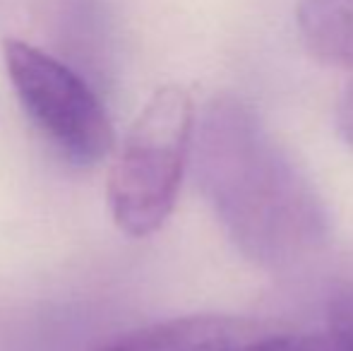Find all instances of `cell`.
<instances>
[{"label":"cell","instance_id":"obj_1","mask_svg":"<svg viewBox=\"0 0 353 351\" xmlns=\"http://www.w3.org/2000/svg\"><path fill=\"white\" fill-rule=\"evenodd\" d=\"M197 176L228 239L250 263L288 270L327 243L330 217L315 185L241 99L219 97L207 106Z\"/></svg>","mask_w":353,"mask_h":351},{"label":"cell","instance_id":"obj_2","mask_svg":"<svg viewBox=\"0 0 353 351\" xmlns=\"http://www.w3.org/2000/svg\"><path fill=\"white\" fill-rule=\"evenodd\" d=\"M192 132L195 103L178 85L157 89L137 113L106 183L113 224L125 236L147 239L166 224L178 200Z\"/></svg>","mask_w":353,"mask_h":351},{"label":"cell","instance_id":"obj_3","mask_svg":"<svg viewBox=\"0 0 353 351\" xmlns=\"http://www.w3.org/2000/svg\"><path fill=\"white\" fill-rule=\"evenodd\" d=\"M3 66L29 121L77 164L106 159L116 145L103 101L87 80L43 48L3 39Z\"/></svg>","mask_w":353,"mask_h":351},{"label":"cell","instance_id":"obj_4","mask_svg":"<svg viewBox=\"0 0 353 351\" xmlns=\"http://www.w3.org/2000/svg\"><path fill=\"white\" fill-rule=\"evenodd\" d=\"M262 325L236 315H185L128 330L92 351H231Z\"/></svg>","mask_w":353,"mask_h":351},{"label":"cell","instance_id":"obj_5","mask_svg":"<svg viewBox=\"0 0 353 351\" xmlns=\"http://www.w3.org/2000/svg\"><path fill=\"white\" fill-rule=\"evenodd\" d=\"M298 32L320 63L353 70V0H301Z\"/></svg>","mask_w":353,"mask_h":351},{"label":"cell","instance_id":"obj_6","mask_svg":"<svg viewBox=\"0 0 353 351\" xmlns=\"http://www.w3.org/2000/svg\"><path fill=\"white\" fill-rule=\"evenodd\" d=\"M231 351H349L334 332H270L257 330Z\"/></svg>","mask_w":353,"mask_h":351},{"label":"cell","instance_id":"obj_7","mask_svg":"<svg viewBox=\"0 0 353 351\" xmlns=\"http://www.w3.org/2000/svg\"><path fill=\"white\" fill-rule=\"evenodd\" d=\"M330 330L353 351V286L330 301Z\"/></svg>","mask_w":353,"mask_h":351},{"label":"cell","instance_id":"obj_8","mask_svg":"<svg viewBox=\"0 0 353 351\" xmlns=\"http://www.w3.org/2000/svg\"><path fill=\"white\" fill-rule=\"evenodd\" d=\"M336 128H339L346 145L353 147V82L346 87L344 97L339 101V108H336Z\"/></svg>","mask_w":353,"mask_h":351}]
</instances>
